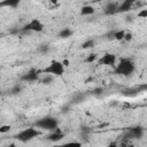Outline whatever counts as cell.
Listing matches in <instances>:
<instances>
[{
	"mask_svg": "<svg viewBox=\"0 0 147 147\" xmlns=\"http://www.w3.org/2000/svg\"><path fill=\"white\" fill-rule=\"evenodd\" d=\"M132 38H133V34H132L131 32H127V31H126L124 40H126V41H130V40H132Z\"/></svg>",
	"mask_w": 147,
	"mask_h": 147,
	"instance_id": "22",
	"label": "cell"
},
{
	"mask_svg": "<svg viewBox=\"0 0 147 147\" xmlns=\"http://www.w3.org/2000/svg\"><path fill=\"white\" fill-rule=\"evenodd\" d=\"M45 29L44 23L39 18H32L22 28V31H28V32H42Z\"/></svg>",
	"mask_w": 147,
	"mask_h": 147,
	"instance_id": "5",
	"label": "cell"
},
{
	"mask_svg": "<svg viewBox=\"0 0 147 147\" xmlns=\"http://www.w3.org/2000/svg\"><path fill=\"white\" fill-rule=\"evenodd\" d=\"M138 17L140 18H147V9H141L138 11Z\"/></svg>",
	"mask_w": 147,
	"mask_h": 147,
	"instance_id": "19",
	"label": "cell"
},
{
	"mask_svg": "<svg viewBox=\"0 0 147 147\" xmlns=\"http://www.w3.org/2000/svg\"><path fill=\"white\" fill-rule=\"evenodd\" d=\"M125 30H119V31H114V39L115 40H123L125 38Z\"/></svg>",
	"mask_w": 147,
	"mask_h": 147,
	"instance_id": "16",
	"label": "cell"
},
{
	"mask_svg": "<svg viewBox=\"0 0 147 147\" xmlns=\"http://www.w3.org/2000/svg\"><path fill=\"white\" fill-rule=\"evenodd\" d=\"M42 133V131H40L38 127L36 126H30V127H26L22 131H20L18 133L15 134V139L21 141V142H28V141H31L33 140L34 138L37 137H40Z\"/></svg>",
	"mask_w": 147,
	"mask_h": 147,
	"instance_id": "4",
	"label": "cell"
},
{
	"mask_svg": "<svg viewBox=\"0 0 147 147\" xmlns=\"http://www.w3.org/2000/svg\"><path fill=\"white\" fill-rule=\"evenodd\" d=\"M72 33H74V31L70 28H63L59 32V38H61V39H68V38H70L72 36Z\"/></svg>",
	"mask_w": 147,
	"mask_h": 147,
	"instance_id": "14",
	"label": "cell"
},
{
	"mask_svg": "<svg viewBox=\"0 0 147 147\" xmlns=\"http://www.w3.org/2000/svg\"><path fill=\"white\" fill-rule=\"evenodd\" d=\"M64 63L57 60H53L51 61L44 69L40 70V74H45V75H51L53 77H61L64 75L65 68H64Z\"/></svg>",
	"mask_w": 147,
	"mask_h": 147,
	"instance_id": "3",
	"label": "cell"
},
{
	"mask_svg": "<svg viewBox=\"0 0 147 147\" xmlns=\"http://www.w3.org/2000/svg\"><path fill=\"white\" fill-rule=\"evenodd\" d=\"M39 51H41L42 53H47L49 51V46L48 45H41L40 48H39Z\"/></svg>",
	"mask_w": 147,
	"mask_h": 147,
	"instance_id": "21",
	"label": "cell"
},
{
	"mask_svg": "<svg viewBox=\"0 0 147 147\" xmlns=\"http://www.w3.org/2000/svg\"><path fill=\"white\" fill-rule=\"evenodd\" d=\"M146 107H147V103H146Z\"/></svg>",
	"mask_w": 147,
	"mask_h": 147,
	"instance_id": "25",
	"label": "cell"
},
{
	"mask_svg": "<svg viewBox=\"0 0 147 147\" xmlns=\"http://www.w3.org/2000/svg\"><path fill=\"white\" fill-rule=\"evenodd\" d=\"M118 2H116L115 0H110L108 1L105 7H103V13L106 15H114V14H117V8H118Z\"/></svg>",
	"mask_w": 147,
	"mask_h": 147,
	"instance_id": "10",
	"label": "cell"
},
{
	"mask_svg": "<svg viewBox=\"0 0 147 147\" xmlns=\"http://www.w3.org/2000/svg\"><path fill=\"white\" fill-rule=\"evenodd\" d=\"M85 99H86V95H85V94H83V93H77V94L72 98V103H75V105L80 103V102H83Z\"/></svg>",
	"mask_w": 147,
	"mask_h": 147,
	"instance_id": "15",
	"label": "cell"
},
{
	"mask_svg": "<svg viewBox=\"0 0 147 147\" xmlns=\"http://www.w3.org/2000/svg\"><path fill=\"white\" fill-rule=\"evenodd\" d=\"M95 13V8L93 7V6H91V5H85V6H83L82 8H80V11H79V14L82 15V16H91V15H93Z\"/></svg>",
	"mask_w": 147,
	"mask_h": 147,
	"instance_id": "13",
	"label": "cell"
},
{
	"mask_svg": "<svg viewBox=\"0 0 147 147\" xmlns=\"http://www.w3.org/2000/svg\"><path fill=\"white\" fill-rule=\"evenodd\" d=\"M34 126L42 132H51L59 127V119L52 115H46L34 122Z\"/></svg>",
	"mask_w": 147,
	"mask_h": 147,
	"instance_id": "2",
	"label": "cell"
},
{
	"mask_svg": "<svg viewBox=\"0 0 147 147\" xmlns=\"http://www.w3.org/2000/svg\"><path fill=\"white\" fill-rule=\"evenodd\" d=\"M137 1H138V0H123V1L118 5L117 13H119V14L127 13L129 10H131V9H132V7L134 6V3H136Z\"/></svg>",
	"mask_w": 147,
	"mask_h": 147,
	"instance_id": "9",
	"label": "cell"
},
{
	"mask_svg": "<svg viewBox=\"0 0 147 147\" xmlns=\"http://www.w3.org/2000/svg\"><path fill=\"white\" fill-rule=\"evenodd\" d=\"M117 62V56L113 53H105L99 60L98 63L101 65H106V67H115Z\"/></svg>",
	"mask_w": 147,
	"mask_h": 147,
	"instance_id": "7",
	"label": "cell"
},
{
	"mask_svg": "<svg viewBox=\"0 0 147 147\" xmlns=\"http://www.w3.org/2000/svg\"><path fill=\"white\" fill-rule=\"evenodd\" d=\"M108 1H110V0H108Z\"/></svg>",
	"mask_w": 147,
	"mask_h": 147,
	"instance_id": "26",
	"label": "cell"
},
{
	"mask_svg": "<svg viewBox=\"0 0 147 147\" xmlns=\"http://www.w3.org/2000/svg\"><path fill=\"white\" fill-rule=\"evenodd\" d=\"M67 145H76V146H80L82 144H80V142H75V141H71V142H67Z\"/></svg>",
	"mask_w": 147,
	"mask_h": 147,
	"instance_id": "23",
	"label": "cell"
},
{
	"mask_svg": "<svg viewBox=\"0 0 147 147\" xmlns=\"http://www.w3.org/2000/svg\"><path fill=\"white\" fill-rule=\"evenodd\" d=\"M94 45H95V41H94L93 39H87V40H85V41L82 44V48H83V49L91 48V47H93Z\"/></svg>",
	"mask_w": 147,
	"mask_h": 147,
	"instance_id": "17",
	"label": "cell"
},
{
	"mask_svg": "<svg viewBox=\"0 0 147 147\" xmlns=\"http://www.w3.org/2000/svg\"><path fill=\"white\" fill-rule=\"evenodd\" d=\"M136 70V64L130 57H122L119 61L116 63L114 68V72L118 76L123 77H129L131 76Z\"/></svg>",
	"mask_w": 147,
	"mask_h": 147,
	"instance_id": "1",
	"label": "cell"
},
{
	"mask_svg": "<svg viewBox=\"0 0 147 147\" xmlns=\"http://www.w3.org/2000/svg\"><path fill=\"white\" fill-rule=\"evenodd\" d=\"M129 136L131 138L134 139H140L144 136V129L141 126H134V127H130L129 130Z\"/></svg>",
	"mask_w": 147,
	"mask_h": 147,
	"instance_id": "11",
	"label": "cell"
},
{
	"mask_svg": "<svg viewBox=\"0 0 147 147\" xmlns=\"http://www.w3.org/2000/svg\"><path fill=\"white\" fill-rule=\"evenodd\" d=\"M96 59H98V55H96L95 53H92V54H90V55L85 59V62H87V63H92V62H94Z\"/></svg>",
	"mask_w": 147,
	"mask_h": 147,
	"instance_id": "18",
	"label": "cell"
},
{
	"mask_svg": "<svg viewBox=\"0 0 147 147\" xmlns=\"http://www.w3.org/2000/svg\"><path fill=\"white\" fill-rule=\"evenodd\" d=\"M21 3V0H1L0 7H7V8H17Z\"/></svg>",
	"mask_w": 147,
	"mask_h": 147,
	"instance_id": "12",
	"label": "cell"
},
{
	"mask_svg": "<svg viewBox=\"0 0 147 147\" xmlns=\"http://www.w3.org/2000/svg\"><path fill=\"white\" fill-rule=\"evenodd\" d=\"M64 132L60 129V127H57V129H55V130H53V131H51V132H48V134H47V137H46V139L47 140H49V141H53V142H56V141H60L61 139H63L64 138Z\"/></svg>",
	"mask_w": 147,
	"mask_h": 147,
	"instance_id": "8",
	"label": "cell"
},
{
	"mask_svg": "<svg viewBox=\"0 0 147 147\" xmlns=\"http://www.w3.org/2000/svg\"><path fill=\"white\" fill-rule=\"evenodd\" d=\"M39 75H40V70L31 68L30 70H28L21 76V80L24 83H34L39 80Z\"/></svg>",
	"mask_w": 147,
	"mask_h": 147,
	"instance_id": "6",
	"label": "cell"
},
{
	"mask_svg": "<svg viewBox=\"0 0 147 147\" xmlns=\"http://www.w3.org/2000/svg\"><path fill=\"white\" fill-rule=\"evenodd\" d=\"M90 1H92V2H99V1H101V0H90Z\"/></svg>",
	"mask_w": 147,
	"mask_h": 147,
	"instance_id": "24",
	"label": "cell"
},
{
	"mask_svg": "<svg viewBox=\"0 0 147 147\" xmlns=\"http://www.w3.org/2000/svg\"><path fill=\"white\" fill-rule=\"evenodd\" d=\"M9 130H10V126L9 125H1L0 126V133L1 134L6 133V132H9Z\"/></svg>",
	"mask_w": 147,
	"mask_h": 147,
	"instance_id": "20",
	"label": "cell"
}]
</instances>
